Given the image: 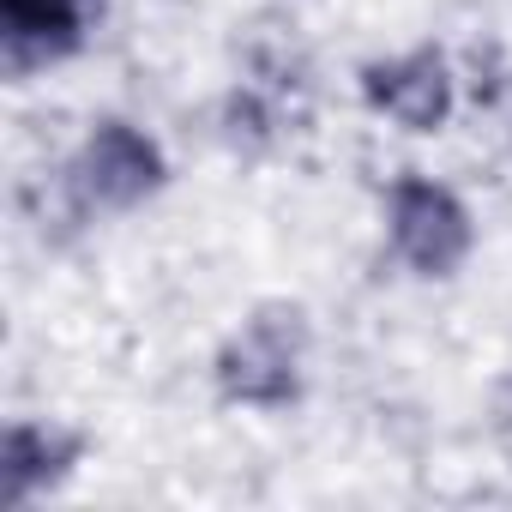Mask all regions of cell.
<instances>
[{
    "mask_svg": "<svg viewBox=\"0 0 512 512\" xmlns=\"http://www.w3.org/2000/svg\"><path fill=\"white\" fill-rule=\"evenodd\" d=\"M314 326L296 302H260L211 356V392L229 410H290L308 392Z\"/></svg>",
    "mask_w": 512,
    "mask_h": 512,
    "instance_id": "obj_1",
    "label": "cell"
},
{
    "mask_svg": "<svg viewBox=\"0 0 512 512\" xmlns=\"http://www.w3.org/2000/svg\"><path fill=\"white\" fill-rule=\"evenodd\" d=\"M163 187H169V151L157 133H145L127 115L91 121L61 169V205L73 211V223L127 217V211L151 205Z\"/></svg>",
    "mask_w": 512,
    "mask_h": 512,
    "instance_id": "obj_2",
    "label": "cell"
},
{
    "mask_svg": "<svg viewBox=\"0 0 512 512\" xmlns=\"http://www.w3.org/2000/svg\"><path fill=\"white\" fill-rule=\"evenodd\" d=\"M380 217H386L392 260L410 278H422V284H452L470 266V253H476V217H470L464 193L434 181V175H422V169L392 175Z\"/></svg>",
    "mask_w": 512,
    "mask_h": 512,
    "instance_id": "obj_3",
    "label": "cell"
},
{
    "mask_svg": "<svg viewBox=\"0 0 512 512\" xmlns=\"http://www.w3.org/2000/svg\"><path fill=\"white\" fill-rule=\"evenodd\" d=\"M356 91H362V103L380 121H392L398 133H416V139L422 133H440L458 115V73H452L446 49H434V43H416V49L362 61Z\"/></svg>",
    "mask_w": 512,
    "mask_h": 512,
    "instance_id": "obj_4",
    "label": "cell"
},
{
    "mask_svg": "<svg viewBox=\"0 0 512 512\" xmlns=\"http://www.w3.org/2000/svg\"><path fill=\"white\" fill-rule=\"evenodd\" d=\"M91 452V434L55 416H13L7 440H0V500L13 512L55 494Z\"/></svg>",
    "mask_w": 512,
    "mask_h": 512,
    "instance_id": "obj_5",
    "label": "cell"
},
{
    "mask_svg": "<svg viewBox=\"0 0 512 512\" xmlns=\"http://www.w3.org/2000/svg\"><path fill=\"white\" fill-rule=\"evenodd\" d=\"M91 7L103 0H0V55L13 79L49 73L85 49Z\"/></svg>",
    "mask_w": 512,
    "mask_h": 512,
    "instance_id": "obj_6",
    "label": "cell"
},
{
    "mask_svg": "<svg viewBox=\"0 0 512 512\" xmlns=\"http://www.w3.org/2000/svg\"><path fill=\"white\" fill-rule=\"evenodd\" d=\"M272 133H278V115L266 109L260 91H229V103H223V139L235 151H260Z\"/></svg>",
    "mask_w": 512,
    "mask_h": 512,
    "instance_id": "obj_7",
    "label": "cell"
}]
</instances>
